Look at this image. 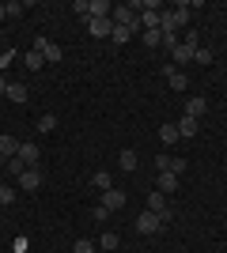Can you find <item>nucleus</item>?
<instances>
[{
  "instance_id": "7",
  "label": "nucleus",
  "mask_w": 227,
  "mask_h": 253,
  "mask_svg": "<svg viewBox=\"0 0 227 253\" xmlns=\"http://www.w3.org/2000/svg\"><path fill=\"white\" fill-rule=\"evenodd\" d=\"M110 11H114L110 0H91L87 4V19H110Z\"/></svg>"
},
{
  "instance_id": "4",
  "label": "nucleus",
  "mask_w": 227,
  "mask_h": 253,
  "mask_svg": "<svg viewBox=\"0 0 227 253\" xmlns=\"http://www.w3.org/2000/svg\"><path fill=\"white\" fill-rule=\"evenodd\" d=\"M34 49L42 53V61H45V64H57V61H61V45L49 42V38H34Z\"/></svg>"
},
{
  "instance_id": "14",
  "label": "nucleus",
  "mask_w": 227,
  "mask_h": 253,
  "mask_svg": "<svg viewBox=\"0 0 227 253\" xmlns=\"http://www.w3.org/2000/svg\"><path fill=\"white\" fill-rule=\"evenodd\" d=\"M167 208H171V204H167V197H163L159 189H155V193H148V211H155V215H163V211H167Z\"/></svg>"
},
{
  "instance_id": "17",
  "label": "nucleus",
  "mask_w": 227,
  "mask_h": 253,
  "mask_svg": "<svg viewBox=\"0 0 227 253\" xmlns=\"http://www.w3.org/2000/svg\"><path fill=\"white\" fill-rule=\"evenodd\" d=\"M91 185H95V189H102V193H106V189H114V178H110L106 170H98V174H91Z\"/></svg>"
},
{
  "instance_id": "29",
  "label": "nucleus",
  "mask_w": 227,
  "mask_h": 253,
  "mask_svg": "<svg viewBox=\"0 0 227 253\" xmlns=\"http://www.w3.org/2000/svg\"><path fill=\"white\" fill-rule=\"evenodd\" d=\"M15 201V189H8V185H0V204H11Z\"/></svg>"
},
{
  "instance_id": "16",
  "label": "nucleus",
  "mask_w": 227,
  "mask_h": 253,
  "mask_svg": "<svg viewBox=\"0 0 227 253\" xmlns=\"http://www.w3.org/2000/svg\"><path fill=\"white\" fill-rule=\"evenodd\" d=\"M159 193H178V174H159Z\"/></svg>"
},
{
  "instance_id": "21",
  "label": "nucleus",
  "mask_w": 227,
  "mask_h": 253,
  "mask_svg": "<svg viewBox=\"0 0 227 253\" xmlns=\"http://www.w3.org/2000/svg\"><path fill=\"white\" fill-rule=\"evenodd\" d=\"M159 140L167 144V148H171L174 140H178V125H163V128H159Z\"/></svg>"
},
{
  "instance_id": "19",
  "label": "nucleus",
  "mask_w": 227,
  "mask_h": 253,
  "mask_svg": "<svg viewBox=\"0 0 227 253\" xmlns=\"http://www.w3.org/2000/svg\"><path fill=\"white\" fill-rule=\"evenodd\" d=\"M129 38H133L129 27H114V31H110V42H114V45H125Z\"/></svg>"
},
{
  "instance_id": "30",
  "label": "nucleus",
  "mask_w": 227,
  "mask_h": 253,
  "mask_svg": "<svg viewBox=\"0 0 227 253\" xmlns=\"http://www.w3.org/2000/svg\"><path fill=\"white\" fill-rule=\"evenodd\" d=\"M4 8H8V15H23V4H19V0H11V4H4Z\"/></svg>"
},
{
  "instance_id": "5",
  "label": "nucleus",
  "mask_w": 227,
  "mask_h": 253,
  "mask_svg": "<svg viewBox=\"0 0 227 253\" xmlns=\"http://www.w3.org/2000/svg\"><path fill=\"white\" fill-rule=\"evenodd\" d=\"M136 231H140V234H155V231H163V219L155 215V211L144 208L140 215H136Z\"/></svg>"
},
{
  "instance_id": "31",
  "label": "nucleus",
  "mask_w": 227,
  "mask_h": 253,
  "mask_svg": "<svg viewBox=\"0 0 227 253\" xmlns=\"http://www.w3.org/2000/svg\"><path fill=\"white\" fill-rule=\"evenodd\" d=\"M4 91H8V80H4V76H0V95H4Z\"/></svg>"
},
{
  "instance_id": "12",
  "label": "nucleus",
  "mask_w": 227,
  "mask_h": 253,
  "mask_svg": "<svg viewBox=\"0 0 227 253\" xmlns=\"http://www.w3.org/2000/svg\"><path fill=\"white\" fill-rule=\"evenodd\" d=\"M0 155H4V159H15V155H19V140L4 132V136H0Z\"/></svg>"
},
{
  "instance_id": "27",
  "label": "nucleus",
  "mask_w": 227,
  "mask_h": 253,
  "mask_svg": "<svg viewBox=\"0 0 227 253\" xmlns=\"http://www.w3.org/2000/svg\"><path fill=\"white\" fill-rule=\"evenodd\" d=\"M91 219H95V223H106V219H110V211L102 208V204H95V208H91Z\"/></svg>"
},
{
  "instance_id": "10",
  "label": "nucleus",
  "mask_w": 227,
  "mask_h": 253,
  "mask_svg": "<svg viewBox=\"0 0 227 253\" xmlns=\"http://www.w3.org/2000/svg\"><path fill=\"white\" fill-rule=\"evenodd\" d=\"M87 31L95 34V38H110V31H114V19H87Z\"/></svg>"
},
{
  "instance_id": "13",
  "label": "nucleus",
  "mask_w": 227,
  "mask_h": 253,
  "mask_svg": "<svg viewBox=\"0 0 227 253\" xmlns=\"http://www.w3.org/2000/svg\"><path fill=\"white\" fill-rule=\"evenodd\" d=\"M205 114H208V102H205V98H189V102H185V117H197V121H201Z\"/></svg>"
},
{
  "instance_id": "32",
  "label": "nucleus",
  "mask_w": 227,
  "mask_h": 253,
  "mask_svg": "<svg viewBox=\"0 0 227 253\" xmlns=\"http://www.w3.org/2000/svg\"><path fill=\"white\" fill-rule=\"evenodd\" d=\"M4 15H8V8H4V4H0V19H4Z\"/></svg>"
},
{
  "instance_id": "9",
  "label": "nucleus",
  "mask_w": 227,
  "mask_h": 253,
  "mask_svg": "<svg viewBox=\"0 0 227 253\" xmlns=\"http://www.w3.org/2000/svg\"><path fill=\"white\" fill-rule=\"evenodd\" d=\"M163 72H167V87H171V91H185V84H189V80H185V72H178L174 64H167Z\"/></svg>"
},
{
  "instance_id": "24",
  "label": "nucleus",
  "mask_w": 227,
  "mask_h": 253,
  "mask_svg": "<svg viewBox=\"0 0 227 253\" xmlns=\"http://www.w3.org/2000/svg\"><path fill=\"white\" fill-rule=\"evenodd\" d=\"M53 128H57V117H53V114L38 117V132H53Z\"/></svg>"
},
{
  "instance_id": "2",
  "label": "nucleus",
  "mask_w": 227,
  "mask_h": 253,
  "mask_svg": "<svg viewBox=\"0 0 227 253\" xmlns=\"http://www.w3.org/2000/svg\"><path fill=\"white\" fill-rule=\"evenodd\" d=\"M110 19H114V27H129L133 34L140 31V15H136V8H133V4H118V8L110 11Z\"/></svg>"
},
{
  "instance_id": "23",
  "label": "nucleus",
  "mask_w": 227,
  "mask_h": 253,
  "mask_svg": "<svg viewBox=\"0 0 227 253\" xmlns=\"http://www.w3.org/2000/svg\"><path fill=\"white\" fill-rule=\"evenodd\" d=\"M23 64H27V68H31V72H38V68H42V53H38V49H31V53H27V61H23Z\"/></svg>"
},
{
  "instance_id": "26",
  "label": "nucleus",
  "mask_w": 227,
  "mask_h": 253,
  "mask_svg": "<svg viewBox=\"0 0 227 253\" xmlns=\"http://www.w3.org/2000/svg\"><path fill=\"white\" fill-rule=\"evenodd\" d=\"M197 64H212V49H205V45H197V57H193Z\"/></svg>"
},
{
  "instance_id": "15",
  "label": "nucleus",
  "mask_w": 227,
  "mask_h": 253,
  "mask_svg": "<svg viewBox=\"0 0 227 253\" xmlns=\"http://www.w3.org/2000/svg\"><path fill=\"white\" fill-rule=\"evenodd\" d=\"M197 132H201V121H197V117H182V121H178V136H197Z\"/></svg>"
},
{
  "instance_id": "3",
  "label": "nucleus",
  "mask_w": 227,
  "mask_h": 253,
  "mask_svg": "<svg viewBox=\"0 0 227 253\" xmlns=\"http://www.w3.org/2000/svg\"><path fill=\"white\" fill-rule=\"evenodd\" d=\"M197 42H201L197 34H185L182 42H178V45L171 49V53H174V61H171V64H189V61L197 57Z\"/></svg>"
},
{
  "instance_id": "11",
  "label": "nucleus",
  "mask_w": 227,
  "mask_h": 253,
  "mask_svg": "<svg viewBox=\"0 0 227 253\" xmlns=\"http://www.w3.org/2000/svg\"><path fill=\"white\" fill-rule=\"evenodd\" d=\"M38 155H42V151H38V144H19V163L23 167H34V163H38Z\"/></svg>"
},
{
  "instance_id": "28",
  "label": "nucleus",
  "mask_w": 227,
  "mask_h": 253,
  "mask_svg": "<svg viewBox=\"0 0 227 253\" xmlns=\"http://www.w3.org/2000/svg\"><path fill=\"white\" fill-rule=\"evenodd\" d=\"M72 253H95V242H87V238H80V242L72 246Z\"/></svg>"
},
{
  "instance_id": "8",
  "label": "nucleus",
  "mask_w": 227,
  "mask_h": 253,
  "mask_svg": "<svg viewBox=\"0 0 227 253\" xmlns=\"http://www.w3.org/2000/svg\"><path fill=\"white\" fill-rule=\"evenodd\" d=\"M19 185H23L27 193L38 189V185H42V174H38V167H27V170H23V174H19Z\"/></svg>"
},
{
  "instance_id": "18",
  "label": "nucleus",
  "mask_w": 227,
  "mask_h": 253,
  "mask_svg": "<svg viewBox=\"0 0 227 253\" xmlns=\"http://www.w3.org/2000/svg\"><path fill=\"white\" fill-rule=\"evenodd\" d=\"M118 167H121V170H136V151L125 148V151L118 155Z\"/></svg>"
},
{
  "instance_id": "1",
  "label": "nucleus",
  "mask_w": 227,
  "mask_h": 253,
  "mask_svg": "<svg viewBox=\"0 0 227 253\" xmlns=\"http://www.w3.org/2000/svg\"><path fill=\"white\" fill-rule=\"evenodd\" d=\"M189 11H193V4H174L171 11H159V31L163 34H178V27L189 23Z\"/></svg>"
},
{
  "instance_id": "25",
  "label": "nucleus",
  "mask_w": 227,
  "mask_h": 253,
  "mask_svg": "<svg viewBox=\"0 0 227 253\" xmlns=\"http://www.w3.org/2000/svg\"><path fill=\"white\" fill-rule=\"evenodd\" d=\"M144 45H163V31H144Z\"/></svg>"
},
{
  "instance_id": "6",
  "label": "nucleus",
  "mask_w": 227,
  "mask_h": 253,
  "mask_svg": "<svg viewBox=\"0 0 227 253\" xmlns=\"http://www.w3.org/2000/svg\"><path fill=\"white\" fill-rule=\"evenodd\" d=\"M125 201H129V197H125L121 189H106V193H102V208H106V211H121Z\"/></svg>"
},
{
  "instance_id": "22",
  "label": "nucleus",
  "mask_w": 227,
  "mask_h": 253,
  "mask_svg": "<svg viewBox=\"0 0 227 253\" xmlns=\"http://www.w3.org/2000/svg\"><path fill=\"white\" fill-rule=\"evenodd\" d=\"M118 242H121V238H118V231H106L102 238H98V246H102V250H118Z\"/></svg>"
},
{
  "instance_id": "20",
  "label": "nucleus",
  "mask_w": 227,
  "mask_h": 253,
  "mask_svg": "<svg viewBox=\"0 0 227 253\" xmlns=\"http://www.w3.org/2000/svg\"><path fill=\"white\" fill-rule=\"evenodd\" d=\"M4 95H8L11 102H27V87H23V84H8V91H4Z\"/></svg>"
}]
</instances>
